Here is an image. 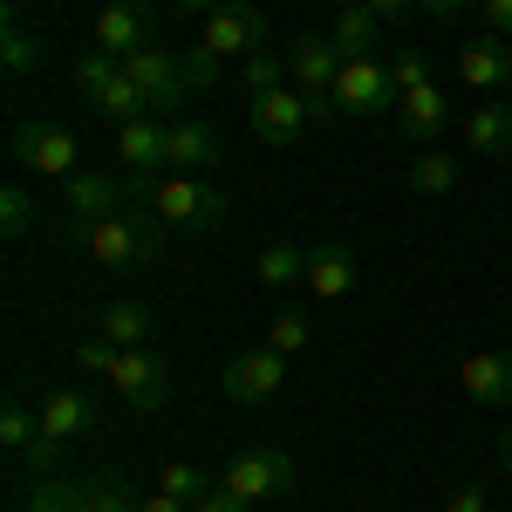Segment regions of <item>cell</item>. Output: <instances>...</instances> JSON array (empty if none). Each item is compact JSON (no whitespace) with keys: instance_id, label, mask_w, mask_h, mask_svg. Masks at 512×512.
Masks as SVG:
<instances>
[{"instance_id":"obj_23","label":"cell","mask_w":512,"mask_h":512,"mask_svg":"<svg viewBox=\"0 0 512 512\" xmlns=\"http://www.w3.org/2000/svg\"><path fill=\"white\" fill-rule=\"evenodd\" d=\"M96 335H103V342H117V349H151L158 315H151V301H110V308L96 315Z\"/></svg>"},{"instance_id":"obj_15","label":"cell","mask_w":512,"mask_h":512,"mask_svg":"<svg viewBox=\"0 0 512 512\" xmlns=\"http://www.w3.org/2000/svg\"><path fill=\"white\" fill-rule=\"evenodd\" d=\"M219 130L198 117H164V171H185V178H205L219 171Z\"/></svg>"},{"instance_id":"obj_1","label":"cell","mask_w":512,"mask_h":512,"mask_svg":"<svg viewBox=\"0 0 512 512\" xmlns=\"http://www.w3.org/2000/svg\"><path fill=\"white\" fill-rule=\"evenodd\" d=\"M62 246H76L89 253L96 267H110V274H151L164 260V226L151 219V205H123L110 219H96V226H69V233H55Z\"/></svg>"},{"instance_id":"obj_45","label":"cell","mask_w":512,"mask_h":512,"mask_svg":"<svg viewBox=\"0 0 512 512\" xmlns=\"http://www.w3.org/2000/svg\"><path fill=\"white\" fill-rule=\"evenodd\" d=\"M499 458H506V472H512V424H506V444H499Z\"/></svg>"},{"instance_id":"obj_12","label":"cell","mask_w":512,"mask_h":512,"mask_svg":"<svg viewBox=\"0 0 512 512\" xmlns=\"http://www.w3.org/2000/svg\"><path fill=\"white\" fill-rule=\"evenodd\" d=\"M110 390L123 396V410H130V417H158L164 396H171V369H164L151 349H123L117 369H110Z\"/></svg>"},{"instance_id":"obj_33","label":"cell","mask_w":512,"mask_h":512,"mask_svg":"<svg viewBox=\"0 0 512 512\" xmlns=\"http://www.w3.org/2000/svg\"><path fill=\"white\" fill-rule=\"evenodd\" d=\"M158 485L171 492V499H185V506H198V499H205V492H212L219 478H205L198 465H185V458H171V465L158 472Z\"/></svg>"},{"instance_id":"obj_42","label":"cell","mask_w":512,"mask_h":512,"mask_svg":"<svg viewBox=\"0 0 512 512\" xmlns=\"http://www.w3.org/2000/svg\"><path fill=\"white\" fill-rule=\"evenodd\" d=\"M137 512H192V506H185V499H171L164 485H151V492H144V506H137Z\"/></svg>"},{"instance_id":"obj_2","label":"cell","mask_w":512,"mask_h":512,"mask_svg":"<svg viewBox=\"0 0 512 512\" xmlns=\"http://www.w3.org/2000/svg\"><path fill=\"white\" fill-rule=\"evenodd\" d=\"M130 205H151V219H158L164 233H185V239L219 233V219H226V192L205 185V178H185V171L130 178Z\"/></svg>"},{"instance_id":"obj_8","label":"cell","mask_w":512,"mask_h":512,"mask_svg":"<svg viewBox=\"0 0 512 512\" xmlns=\"http://www.w3.org/2000/svg\"><path fill=\"white\" fill-rule=\"evenodd\" d=\"M123 205H130V178L82 164L76 178H62V226H55V233H69V226H96V219H110V212H123Z\"/></svg>"},{"instance_id":"obj_4","label":"cell","mask_w":512,"mask_h":512,"mask_svg":"<svg viewBox=\"0 0 512 512\" xmlns=\"http://www.w3.org/2000/svg\"><path fill=\"white\" fill-rule=\"evenodd\" d=\"M7 158L14 171H28V178H76L82 171V137L76 130H62V123H14L7 130Z\"/></svg>"},{"instance_id":"obj_5","label":"cell","mask_w":512,"mask_h":512,"mask_svg":"<svg viewBox=\"0 0 512 512\" xmlns=\"http://www.w3.org/2000/svg\"><path fill=\"white\" fill-rule=\"evenodd\" d=\"M342 48H335V35H294L287 41V82L315 103V123L335 117V76H342Z\"/></svg>"},{"instance_id":"obj_35","label":"cell","mask_w":512,"mask_h":512,"mask_svg":"<svg viewBox=\"0 0 512 512\" xmlns=\"http://www.w3.org/2000/svg\"><path fill=\"white\" fill-rule=\"evenodd\" d=\"M390 76H396V96L431 82V62H424V48H417V41H390Z\"/></svg>"},{"instance_id":"obj_10","label":"cell","mask_w":512,"mask_h":512,"mask_svg":"<svg viewBox=\"0 0 512 512\" xmlns=\"http://www.w3.org/2000/svg\"><path fill=\"white\" fill-rule=\"evenodd\" d=\"M308 130H315V103L287 82V89H267V96H253V137L260 144H274V151H294V144H308Z\"/></svg>"},{"instance_id":"obj_17","label":"cell","mask_w":512,"mask_h":512,"mask_svg":"<svg viewBox=\"0 0 512 512\" xmlns=\"http://www.w3.org/2000/svg\"><path fill=\"white\" fill-rule=\"evenodd\" d=\"M355 274H362L355 246L321 239V246H308V274H301V287H308L315 301H349V294H355Z\"/></svg>"},{"instance_id":"obj_44","label":"cell","mask_w":512,"mask_h":512,"mask_svg":"<svg viewBox=\"0 0 512 512\" xmlns=\"http://www.w3.org/2000/svg\"><path fill=\"white\" fill-rule=\"evenodd\" d=\"M178 14H219V7H233V0H171Z\"/></svg>"},{"instance_id":"obj_38","label":"cell","mask_w":512,"mask_h":512,"mask_svg":"<svg viewBox=\"0 0 512 512\" xmlns=\"http://www.w3.org/2000/svg\"><path fill=\"white\" fill-rule=\"evenodd\" d=\"M478 21H485L499 41H512V0H478Z\"/></svg>"},{"instance_id":"obj_40","label":"cell","mask_w":512,"mask_h":512,"mask_svg":"<svg viewBox=\"0 0 512 512\" xmlns=\"http://www.w3.org/2000/svg\"><path fill=\"white\" fill-rule=\"evenodd\" d=\"M192 512H253V506H246V499H233L226 485H212V492H205V499H198Z\"/></svg>"},{"instance_id":"obj_34","label":"cell","mask_w":512,"mask_h":512,"mask_svg":"<svg viewBox=\"0 0 512 512\" xmlns=\"http://www.w3.org/2000/svg\"><path fill=\"white\" fill-rule=\"evenodd\" d=\"M0 233L7 239L35 233V192H28V185H7V192H0Z\"/></svg>"},{"instance_id":"obj_29","label":"cell","mask_w":512,"mask_h":512,"mask_svg":"<svg viewBox=\"0 0 512 512\" xmlns=\"http://www.w3.org/2000/svg\"><path fill=\"white\" fill-rule=\"evenodd\" d=\"M308 335H315V315H308L301 301H280L274 315H267V349H274V355L308 349Z\"/></svg>"},{"instance_id":"obj_32","label":"cell","mask_w":512,"mask_h":512,"mask_svg":"<svg viewBox=\"0 0 512 512\" xmlns=\"http://www.w3.org/2000/svg\"><path fill=\"white\" fill-rule=\"evenodd\" d=\"M239 76H246V89H253V96L287 89V55H274V48H253V55L239 62Z\"/></svg>"},{"instance_id":"obj_24","label":"cell","mask_w":512,"mask_h":512,"mask_svg":"<svg viewBox=\"0 0 512 512\" xmlns=\"http://www.w3.org/2000/svg\"><path fill=\"white\" fill-rule=\"evenodd\" d=\"M328 35H335V48H342L349 62H355V55H376V48H390V41H383V21H376L362 0H342V7H335Z\"/></svg>"},{"instance_id":"obj_26","label":"cell","mask_w":512,"mask_h":512,"mask_svg":"<svg viewBox=\"0 0 512 512\" xmlns=\"http://www.w3.org/2000/svg\"><path fill=\"white\" fill-rule=\"evenodd\" d=\"M14 512H89L76 492V478H21Z\"/></svg>"},{"instance_id":"obj_31","label":"cell","mask_w":512,"mask_h":512,"mask_svg":"<svg viewBox=\"0 0 512 512\" xmlns=\"http://www.w3.org/2000/svg\"><path fill=\"white\" fill-rule=\"evenodd\" d=\"M35 437H41V410H28L21 396H7L0 403V444H7V458H21Z\"/></svg>"},{"instance_id":"obj_25","label":"cell","mask_w":512,"mask_h":512,"mask_svg":"<svg viewBox=\"0 0 512 512\" xmlns=\"http://www.w3.org/2000/svg\"><path fill=\"white\" fill-rule=\"evenodd\" d=\"M41 431L62 437V444H76L82 431H96V403L82 390H48L41 396Z\"/></svg>"},{"instance_id":"obj_9","label":"cell","mask_w":512,"mask_h":512,"mask_svg":"<svg viewBox=\"0 0 512 512\" xmlns=\"http://www.w3.org/2000/svg\"><path fill=\"white\" fill-rule=\"evenodd\" d=\"M219 485H226L233 499H246V506L287 499V492H294V458H287V451H274V444H260V451H239L233 465L219 472Z\"/></svg>"},{"instance_id":"obj_28","label":"cell","mask_w":512,"mask_h":512,"mask_svg":"<svg viewBox=\"0 0 512 512\" xmlns=\"http://www.w3.org/2000/svg\"><path fill=\"white\" fill-rule=\"evenodd\" d=\"M76 492L89 512H137L144 506V492H130L123 472H89V478H76Z\"/></svg>"},{"instance_id":"obj_27","label":"cell","mask_w":512,"mask_h":512,"mask_svg":"<svg viewBox=\"0 0 512 512\" xmlns=\"http://www.w3.org/2000/svg\"><path fill=\"white\" fill-rule=\"evenodd\" d=\"M458 178H465L458 158H451V151H437V144L410 158V192H417V198H451V192H458Z\"/></svg>"},{"instance_id":"obj_20","label":"cell","mask_w":512,"mask_h":512,"mask_svg":"<svg viewBox=\"0 0 512 512\" xmlns=\"http://www.w3.org/2000/svg\"><path fill=\"white\" fill-rule=\"evenodd\" d=\"M506 69H512V55H506V41H499V35L465 41V48H458V76H465L472 96H506Z\"/></svg>"},{"instance_id":"obj_46","label":"cell","mask_w":512,"mask_h":512,"mask_svg":"<svg viewBox=\"0 0 512 512\" xmlns=\"http://www.w3.org/2000/svg\"><path fill=\"white\" fill-rule=\"evenodd\" d=\"M506 96H512V69H506Z\"/></svg>"},{"instance_id":"obj_21","label":"cell","mask_w":512,"mask_h":512,"mask_svg":"<svg viewBox=\"0 0 512 512\" xmlns=\"http://www.w3.org/2000/svg\"><path fill=\"white\" fill-rule=\"evenodd\" d=\"M465 151H478V158H506L512 151V96L506 103H499V96L472 103V117H465Z\"/></svg>"},{"instance_id":"obj_41","label":"cell","mask_w":512,"mask_h":512,"mask_svg":"<svg viewBox=\"0 0 512 512\" xmlns=\"http://www.w3.org/2000/svg\"><path fill=\"white\" fill-rule=\"evenodd\" d=\"M362 7H369V14H376L383 28H396V21H403V14H410L417 0H362Z\"/></svg>"},{"instance_id":"obj_22","label":"cell","mask_w":512,"mask_h":512,"mask_svg":"<svg viewBox=\"0 0 512 512\" xmlns=\"http://www.w3.org/2000/svg\"><path fill=\"white\" fill-rule=\"evenodd\" d=\"M458 383H465V396L472 403H485V410H506L512 403V355H472L465 369H458Z\"/></svg>"},{"instance_id":"obj_11","label":"cell","mask_w":512,"mask_h":512,"mask_svg":"<svg viewBox=\"0 0 512 512\" xmlns=\"http://www.w3.org/2000/svg\"><path fill=\"white\" fill-rule=\"evenodd\" d=\"M96 48L103 55H137V48H158V7L151 0H103L96 7Z\"/></svg>"},{"instance_id":"obj_6","label":"cell","mask_w":512,"mask_h":512,"mask_svg":"<svg viewBox=\"0 0 512 512\" xmlns=\"http://www.w3.org/2000/svg\"><path fill=\"white\" fill-rule=\"evenodd\" d=\"M123 69H130V82L151 96V117H178L192 96H205L192 76V62L185 55H164V48H137V55H123Z\"/></svg>"},{"instance_id":"obj_16","label":"cell","mask_w":512,"mask_h":512,"mask_svg":"<svg viewBox=\"0 0 512 512\" xmlns=\"http://www.w3.org/2000/svg\"><path fill=\"white\" fill-rule=\"evenodd\" d=\"M396 130H403V144H417V151H431L437 137L451 130V96L424 82V89H403L396 96Z\"/></svg>"},{"instance_id":"obj_14","label":"cell","mask_w":512,"mask_h":512,"mask_svg":"<svg viewBox=\"0 0 512 512\" xmlns=\"http://www.w3.org/2000/svg\"><path fill=\"white\" fill-rule=\"evenodd\" d=\"M280 383H287V355H274L267 342L260 349H239L226 369H219V390L233 396V403H267V396H280Z\"/></svg>"},{"instance_id":"obj_30","label":"cell","mask_w":512,"mask_h":512,"mask_svg":"<svg viewBox=\"0 0 512 512\" xmlns=\"http://www.w3.org/2000/svg\"><path fill=\"white\" fill-rule=\"evenodd\" d=\"M301 274H308V246H287V239H274V246L253 260V280H260V287H294Z\"/></svg>"},{"instance_id":"obj_3","label":"cell","mask_w":512,"mask_h":512,"mask_svg":"<svg viewBox=\"0 0 512 512\" xmlns=\"http://www.w3.org/2000/svg\"><path fill=\"white\" fill-rule=\"evenodd\" d=\"M76 89H82V103L96 110L103 123H137V117H151V96L130 82V69H123L117 55H103V48H89L76 62Z\"/></svg>"},{"instance_id":"obj_39","label":"cell","mask_w":512,"mask_h":512,"mask_svg":"<svg viewBox=\"0 0 512 512\" xmlns=\"http://www.w3.org/2000/svg\"><path fill=\"white\" fill-rule=\"evenodd\" d=\"M444 512H485V485H458V492H451V499H444Z\"/></svg>"},{"instance_id":"obj_36","label":"cell","mask_w":512,"mask_h":512,"mask_svg":"<svg viewBox=\"0 0 512 512\" xmlns=\"http://www.w3.org/2000/svg\"><path fill=\"white\" fill-rule=\"evenodd\" d=\"M14 465H21V478H62V437L41 431L35 444H28V451L14 458Z\"/></svg>"},{"instance_id":"obj_7","label":"cell","mask_w":512,"mask_h":512,"mask_svg":"<svg viewBox=\"0 0 512 512\" xmlns=\"http://www.w3.org/2000/svg\"><path fill=\"white\" fill-rule=\"evenodd\" d=\"M396 110V76L383 55H355L335 76V117H390Z\"/></svg>"},{"instance_id":"obj_43","label":"cell","mask_w":512,"mask_h":512,"mask_svg":"<svg viewBox=\"0 0 512 512\" xmlns=\"http://www.w3.org/2000/svg\"><path fill=\"white\" fill-rule=\"evenodd\" d=\"M417 7H424V14H437V21H458V14H465V7H478V0H417Z\"/></svg>"},{"instance_id":"obj_18","label":"cell","mask_w":512,"mask_h":512,"mask_svg":"<svg viewBox=\"0 0 512 512\" xmlns=\"http://www.w3.org/2000/svg\"><path fill=\"white\" fill-rule=\"evenodd\" d=\"M123 178H164V117H137V123H117L110 137Z\"/></svg>"},{"instance_id":"obj_13","label":"cell","mask_w":512,"mask_h":512,"mask_svg":"<svg viewBox=\"0 0 512 512\" xmlns=\"http://www.w3.org/2000/svg\"><path fill=\"white\" fill-rule=\"evenodd\" d=\"M205 55H219V62H246L253 48H267V14L253 7V0H233V7H219V14H205V41H198Z\"/></svg>"},{"instance_id":"obj_37","label":"cell","mask_w":512,"mask_h":512,"mask_svg":"<svg viewBox=\"0 0 512 512\" xmlns=\"http://www.w3.org/2000/svg\"><path fill=\"white\" fill-rule=\"evenodd\" d=\"M117 342H103V335H89V342H76V369H89V376H103L110 383V369H117Z\"/></svg>"},{"instance_id":"obj_19","label":"cell","mask_w":512,"mask_h":512,"mask_svg":"<svg viewBox=\"0 0 512 512\" xmlns=\"http://www.w3.org/2000/svg\"><path fill=\"white\" fill-rule=\"evenodd\" d=\"M41 62H48V41H41L35 28L21 21V7L7 0V7H0V69L14 82H28V76H41Z\"/></svg>"}]
</instances>
